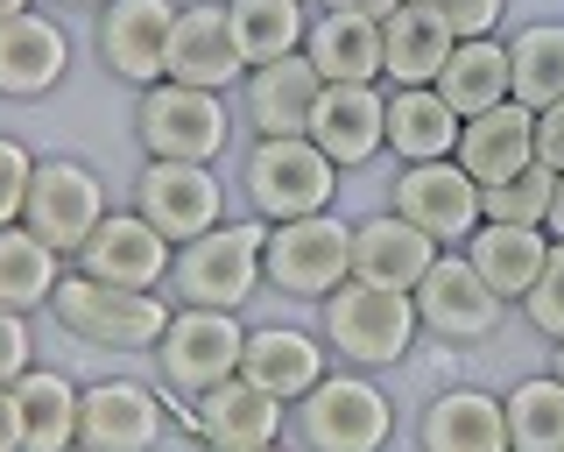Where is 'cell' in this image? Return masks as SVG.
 I'll return each instance as SVG.
<instances>
[{"instance_id": "11", "label": "cell", "mask_w": 564, "mask_h": 452, "mask_svg": "<svg viewBox=\"0 0 564 452\" xmlns=\"http://www.w3.org/2000/svg\"><path fill=\"white\" fill-rule=\"evenodd\" d=\"M170 396L134 375H99L78 389V452H155L170 439Z\"/></svg>"}, {"instance_id": "39", "label": "cell", "mask_w": 564, "mask_h": 452, "mask_svg": "<svg viewBox=\"0 0 564 452\" xmlns=\"http://www.w3.org/2000/svg\"><path fill=\"white\" fill-rule=\"evenodd\" d=\"M35 368V333L22 311H0V389H14Z\"/></svg>"}, {"instance_id": "1", "label": "cell", "mask_w": 564, "mask_h": 452, "mask_svg": "<svg viewBox=\"0 0 564 452\" xmlns=\"http://www.w3.org/2000/svg\"><path fill=\"white\" fill-rule=\"evenodd\" d=\"M317 333H325L332 360L339 368H360V375H388L416 354L423 325H416V298L410 290H381V283H360L346 276L325 304H317Z\"/></svg>"}, {"instance_id": "40", "label": "cell", "mask_w": 564, "mask_h": 452, "mask_svg": "<svg viewBox=\"0 0 564 452\" xmlns=\"http://www.w3.org/2000/svg\"><path fill=\"white\" fill-rule=\"evenodd\" d=\"M536 163L564 170V99H557V107H543V114H536Z\"/></svg>"}, {"instance_id": "6", "label": "cell", "mask_w": 564, "mask_h": 452, "mask_svg": "<svg viewBox=\"0 0 564 452\" xmlns=\"http://www.w3.org/2000/svg\"><path fill=\"white\" fill-rule=\"evenodd\" d=\"M240 114L226 107V93H205V85H149L134 93V142L155 163H219L234 149Z\"/></svg>"}, {"instance_id": "33", "label": "cell", "mask_w": 564, "mask_h": 452, "mask_svg": "<svg viewBox=\"0 0 564 452\" xmlns=\"http://www.w3.org/2000/svg\"><path fill=\"white\" fill-rule=\"evenodd\" d=\"M226 22H234V43L254 64H275V57H296L311 36V0H226Z\"/></svg>"}, {"instance_id": "15", "label": "cell", "mask_w": 564, "mask_h": 452, "mask_svg": "<svg viewBox=\"0 0 564 452\" xmlns=\"http://www.w3.org/2000/svg\"><path fill=\"white\" fill-rule=\"evenodd\" d=\"M388 213H402L410 226H423V234L437 240V248H466L473 226H480V184L466 177V170L452 163H402L395 184H388Z\"/></svg>"}, {"instance_id": "35", "label": "cell", "mask_w": 564, "mask_h": 452, "mask_svg": "<svg viewBox=\"0 0 564 452\" xmlns=\"http://www.w3.org/2000/svg\"><path fill=\"white\" fill-rule=\"evenodd\" d=\"M551 191H557V170L551 163H529L508 184H487L480 191V213L487 219H508V226H543V213H551Z\"/></svg>"}, {"instance_id": "38", "label": "cell", "mask_w": 564, "mask_h": 452, "mask_svg": "<svg viewBox=\"0 0 564 452\" xmlns=\"http://www.w3.org/2000/svg\"><path fill=\"white\" fill-rule=\"evenodd\" d=\"M431 14H445V29L458 43L466 36H501V14H508V0H423Z\"/></svg>"}, {"instance_id": "28", "label": "cell", "mask_w": 564, "mask_h": 452, "mask_svg": "<svg viewBox=\"0 0 564 452\" xmlns=\"http://www.w3.org/2000/svg\"><path fill=\"white\" fill-rule=\"evenodd\" d=\"M388 93V155L395 163H445L458 149V114L437 85H381Z\"/></svg>"}, {"instance_id": "24", "label": "cell", "mask_w": 564, "mask_h": 452, "mask_svg": "<svg viewBox=\"0 0 564 452\" xmlns=\"http://www.w3.org/2000/svg\"><path fill=\"white\" fill-rule=\"evenodd\" d=\"M437 262V240L423 234V226H410L402 213H367L352 219V276L360 283H381V290H416L423 269Z\"/></svg>"}, {"instance_id": "31", "label": "cell", "mask_w": 564, "mask_h": 452, "mask_svg": "<svg viewBox=\"0 0 564 452\" xmlns=\"http://www.w3.org/2000/svg\"><path fill=\"white\" fill-rule=\"evenodd\" d=\"M508 99L529 114L564 99V22H522L508 36Z\"/></svg>"}, {"instance_id": "3", "label": "cell", "mask_w": 564, "mask_h": 452, "mask_svg": "<svg viewBox=\"0 0 564 452\" xmlns=\"http://www.w3.org/2000/svg\"><path fill=\"white\" fill-rule=\"evenodd\" d=\"M261 248H269V219H219L212 234L184 240L170 262V304H205V311H240L254 304V290H269L261 276Z\"/></svg>"}, {"instance_id": "18", "label": "cell", "mask_w": 564, "mask_h": 452, "mask_svg": "<svg viewBox=\"0 0 564 452\" xmlns=\"http://www.w3.org/2000/svg\"><path fill=\"white\" fill-rule=\"evenodd\" d=\"M70 78V36L57 14L22 8L0 22V99L29 107V99H50Z\"/></svg>"}, {"instance_id": "45", "label": "cell", "mask_w": 564, "mask_h": 452, "mask_svg": "<svg viewBox=\"0 0 564 452\" xmlns=\"http://www.w3.org/2000/svg\"><path fill=\"white\" fill-rule=\"evenodd\" d=\"M57 8H85V14H99V8H106V0H57Z\"/></svg>"}, {"instance_id": "7", "label": "cell", "mask_w": 564, "mask_h": 452, "mask_svg": "<svg viewBox=\"0 0 564 452\" xmlns=\"http://www.w3.org/2000/svg\"><path fill=\"white\" fill-rule=\"evenodd\" d=\"M240 346H247V325L240 311H205V304H170V325L155 340V389L170 403H191L205 396L212 381L240 375Z\"/></svg>"}, {"instance_id": "22", "label": "cell", "mask_w": 564, "mask_h": 452, "mask_svg": "<svg viewBox=\"0 0 564 452\" xmlns=\"http://www.w3.org/2000/svg\"><path fill=\"white\" fill-rule=\"evenodd\" d=\"M317 93H325V78H317V64L296 50V57L254 64V72L240 78V107L234 114H240L247 134H304Z\"/></svg>"}, {"instance_id": "42", "label": "cell", "mask_w": 564, "mask_h": 452, "mask_svg": "<svg viewBox=\"0 0 564 452\" xmlns=\"http://www.w3.org/2000/svg\"><path fill=\"white\" fill-rule=\"evenodd\" d=\"M0 452H22V424H14V396L0 389Z\"/></svg>"}, {"instance_id": "25", "label": "cell", "mask_w": 564, "mask_h": 452, "mask_svg": "<svg viewBox=\"0 0 564 452\" xmlns=\"http://www.w3.org/2000/svg\"><path fill=\"white\" fill-rule=\"evenodd\" d=\"M458 255H466V262L487 276V290H494L501 304H522V298H529V283H536L543 262H551V234H543V226L480 219V226H473V240H466Z\"/></svg>"}, {"instance_id": "30", "label": "cell", "mask_w": 564, "mask_h": 452, "mask_svg": "<svg viewBox=\"0 0 564 452\" xmlns=\"http://www.w3.org/2000/svg\"><path fill=\"white\" fill-rule=\"evenodd\" d=\"M64 255L50 248V240H35L22 219L0 226V311H22V319H35V311H50V298H57L64 283Z\"/></svg>"}, {"instance_id": "36", "label": "cell", "mask_w": 564, "mask_h": 452, "mask_svg": "<svg viewBox=\"0 0 564 452\" xmlns=\"http://www.w3.org/2000/svg\"><path fill=\"white\" fill-rule=\"evenodd\" d=\"M522 319L536 325L543 340H564V240H551V262H543V276L529 283V298H522Z\"/></svg>"}, {"instance_id": "12", "label": "cell", "mask_w": 564, "mask_h": 452, "mask_svg": "<svg viewBox=\"0 0 564 452\" xmlns=\"http://www.w3.org/2000/svg\"><path fill=\"white\" fill-rule=\"evenodd\" d=\"M176 8L184 0H106L93 14V57L106 78L134 85V93H149V85L170 78V29H176Z\"/></svg>"}, {"instance_id": "8", "label": "cell", "mask_w": 564, "mask_h": 452, "mask_svg": "<svg viewBox=\"0 0 564 452\" xmlns=\"http://www.w3.org/2000/svg\"><path fill=\"white\" fill-rule=\"evenodd\" d=\"M261 276H269L275 298L325 304L332 290L352 276V219H339V213L275 219L269 226V248H261Z\"/></svg>"}, {"instance_id": "21", "label": "cell", "mask_w": 564, "mask_h": 452, "mask_svg": "<svg viewBox=\"0 0 564 452\" xmlns=\"http://www.w3.org/2000/svg\"><path fill=\"white\" fill-rule=\"evenodd\" d=\"M416 452H508V410L494 389L452 381L416 410Z\"/></svg>"}, {"instance_id": "26", "label": "cell", "mask_w": 564, "mask_h": 452, "mask_svg": "<svg viewBox=\"0 0 564 452\" xmlns=\"http://www.w3.org/2000/svg\"><path fill=\"white\" fill-rule=\"evenodd\" d=\"M452 29L445 14H431L423 0H402L395 14H381V85H437L452 57Z\"/></svg>"}, {"instance_id": "9", "label": "cell", "mask_w": 564, "mask_h": 452, "mask_svg": "<svg viewBox=\"0 0 564 452\" xmlns=\"http://www.w3.org/2000/svg\"><path fill=\"white\" fill-rule=\"evenodd\" d=\"M106 213H113V198H106V177L85 155H35V177H29V198H22V226L35 240H50L70 262Z\"/></svg>"}, {"instance_id": "4", "label": "cell", "mask_w": 564, "mask_h": 452, "mask_svg": "<svg viewBox=\"0 0 564 452\" xmlns=\"http://www.w3.org/2000/svg\"><path fill=\"white\" fill-rule=\"evenodd\" d=\"M50 319L78 346H99V354H155V340L170 325V290H113L99 276L64 269Z\"/></svg>"}, {"instance_id": "41", "label": "cell", "mask_w": 564, "mask_h": 452, "mask_svg": "<svg viewBox=\"0 0 564 452\" xmlns=\"http://www.w3.org/2000/svg\"><path fill=\"white\" fill-rule=\"evenodd\" d=\"M311 8H332V14H367V22H381V14H395L402 0H311Z\"/></svg>"}, {"instance_id": "10", "label": "cell", "mask_w": 564, "mask_h": 452, "mask_svg": "<svg viewBox=\"0 0 564 452\" xmlns=\"http://www.w3.org/2000/svg\"><path fill=\"white\" fill-rule=\"evenodd\" d=\"M416 298V325L431 333L437 346H487L501 333L508 304L487 290V276L466 262L458 248H437V262L423 269V283L410 290Z\"/></svg>"}, {"instance_id": "34", "label": "cell", "mask_w": 564, "mask_h": 452, "mask_svg": "<svg viewBox=\"0 0 564 452\" xmlns=\"http://www.w3.org/2000/svg\"><path fill=\"white\" fill-rule=\"evenodd\" d=\"M501 410H508V452H564V381L551 368L522 375L501 396Z\"/></svg>"}, {"instance_id": "32", "label": "cell", "mask_w": 564, "mask_h": 452, "mask_svg": "<svg viewBox=\"0 0 564 452\" xmlns=\"http://www.w3.org/2000/svg\"><path fill=\"white\" fill-rule=\"evenodd\" d=\"M437 93H445V107H452L458 120L501 107V99H508V43H501V36H466V43H452L445 72H437Z\"/></svg>"}, {"instance_id": "5", "label": "cell", "mask_w": 564, "mask_h": 452, "mask_svg": "<svg viewBox=\"0 0 564 452\" xmlns=\"http://www.w3.org/2000/svg\"><path fill=\"white\" fill-rule=\"evenodd\" d=\"M290 431L304 452H388V439H395V396L375 375L332 360V375L290 403Z\"/></svg>"}, {"instance_id": "19", "label": "cell", "mask_w": 564, "mask_h": 452, "mask_svg": "<svg viewBox=\"0 0 564 452\" xmlns=\"http://www.w3.org/2000/svg\"><path fill=\"white\" fill-rule=\"evenodd\" d=\"M170 78L176 85H205V93H240L247 57L226 22V0H184L170 29Z\"/></svg>"}, {"instance_id": "17", "label": "cell", "mask_w": 564, "mask_h": 452, "mask_svg": "<svg viewBox=\"0 0 564 452\" xmlns=\"http://www.w3.org/2000/svg\"><path fill=\"white\" fill-rule=\"evenodd\" d=\"M304 134L339 163V177H346V170L381 163V155H388V93H381V85H325Z\"/></svg>"}, {"instance_id": "23", "label": "cell", "mask_w": 564, "mask_h": 452, "mask_svg": "<svg viewBox=\"0 0 564 452\" xmlns=\"http://www.w3.org/2000/svg\"><path fill=\"white\" fill-rule=\"evenodd\" d=\"M452 163L466 170L473 184H508L516 170L536 163V114L516 107V99H501V107H487V114H473V120H458V149H452Z\"/></svg>"}, {"instance_id": "2", "label": "cell", "mask_w": 564, "mask_h": 452, "mask_svg": "<svg viewBox=\"0 0 564 452\" xmlns=\"http://www.w3.org/2000/svg\"><path fill=\"white\" fill-rule=\"evenodd\" d=\"M240 198L254 219H311L339 205V163L311 134H254L240 155Z\"/></svg>"}, {"instance_id": "47", "label": "cell", "mask_w": 564, "mask_h": 452, "mask_svg": "<svg viewBox=\"0 0 564 452\" xmlns=\"http://www.w3.org/2000/svg\"><path fill=\"white\" fill-rule=\"evenodd\" d=\"M254 452H290V445H282V439H275V445H254Z\"/></svg>"}, {"instance_id": "14", "label": "cell", "mask_w": 564, "mask_h": 452, "mask_svg": "<svg viewBox=\"0 0 564 452\" xmlns=\"http://www.w3.org/2000/svg\"><path fill=\"white\" fill-rule=\"evenodd\" d=\"M170 417L205 452H254V445H275L282 439L290 403H275V396L254 389L247 375H226V381H212L205 396H191V403H170Z\"/></svg>"}, {"instance_id": "29", "label": "cell", "mask_w": 564, "mask_h": 452, "mask_svg": "<svg viewBox=\"0 0 564 452\" xmlns=\"http://www.w3.org/2000/svg\"><path fill=\"white\" fill-rule=\"evenodd\" d=\"M304 57L317 64V78H325V85H381V22L311 8Z\"/></svg>"}, {"instance_id": "16", "label": "cell", "mask_w": 564, "mask_h": 452, "mask_svg": "<svg viewBox=\"0 0 564 452\" xmlns=\"http://www.w3.org/2000/svg\"><path fill=\"white\" fill-rule=\"evenodd\" d=\"M170 262H176V248L134 213V205H113V213L93 226V240L70 255L78 276H99V283H113V290H170Z\"/></svg>"}, {"instance_id": "37", "label": "cell", "mask_w": 564, "mask_h": 452, "mask_svg": "<svg viewBox=\"0 0 564 452\" xmlns=\"http://www.w3.org/2000/svg\"><path fill=\"white\" fill-rule=\"evenodd\" d=\"M29 177H35V149L22 142V134H0V226H14V219H22Z\"/></svg>"}, {"instance_id": "43", "label": "cell", "mask_w": 564, "mask_h": 452, "mask_svg": "<svg viewBox=\"0 0 564 452\" xmlns=\"http://www.w3.org/2000/svg\"><path fill=\"white\" fill-rule=\"evenodd\" d=\"M543 234L564 240V170H557V191H551V213H543Z\"/></svg>"}, {"instance_id": "13", "label": "cell", "mask_w": 564, "mask_h": 452, "mask_svg": "<svg viewBox=\"0 0 564 452\" xmlns=\"http://www.w3.org/2000/svg\"><path fill=\"white\" fill-rule=\"evenodd\" d=\"M134 213L149 219L170 248L212 234V226L226 219V177H219V163H155V155H141V170H134Z\"/></svg>"}, {"instance_id": "27", "label": "cell", "mask_w": 564, "mask_h": 452, "mask_svg": "<svg viewBox=\"0 0 564 452\" xmlns=\"http://www.w3.org/2000/svg\"><path fill=\"white\" fill-rule=\"evenodd\" d=\"M78 389L64 368H35L14 381V424H22V452H78Z\"/></svg>"}, {"instance_id": "20", "label": "cell", "mask_w": 564, "mask_h": 452, "mask_svg": "<svg viewBox=\"0 0 564 452\" xmlns=\"http://www.w3.org/2000/svg\"><path fill=\"white\" fill-rule=\"evenodd\" d=\"M240 375L254 381V389H269L275 403H296V396H311L317 381L332 375V346H325V333H311V325H247Z\"/></svg>"}, {"instance_id": "44", "label": "cell", "mask_w": 564, "mask_h": 452, "mask_svg": "<svg viewBox=\"0 0 564 452\" xmlns=\"http://www.w3.org/2000/svg\"><path fill=\"white\" fill-rule=\"evenodd\" d=\"M22 8H35V0H0V22H8V14H22Z\"/></svg>"}, {"instance_id": "46", "label": "cell", "mask_w": 564, "mask_h": 452, "mask_svg": "<svg viewBox=\"0 0 564 452\" xmlns=\"http://www.w3.org/2000/svg\"><path fill=\"white\" fill-rule=\"evenodd\" d=\"M551 375H557V381H564V340H557V346H551Z\"/></svg>"}]
</instances>
